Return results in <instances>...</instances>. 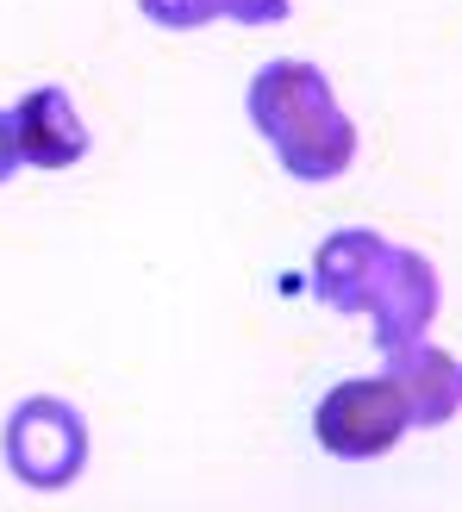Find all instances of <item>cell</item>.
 <instances>
[{"mask_svg":"<svg viewBox=\"0 0 462 512\" xmlns=\"http://www.w3.org/2000/svg\"><path fill=\"white\" fill-rule=\"evenodd\" d=\"M244 107H250L256 138L275 150V163L294 182H338L356 163V119L344 113L325 69L300 57H275L250 75Z\"/></svg>","mask_w":462,"mask_h":512,"instance_id":"6da1fadb","label":"cell"},{"mask_svg":"<svg viewBox=\"0 0 462 512\" xmlns=\"http://www.w3.org/2000/svg\"><path fill=\"white\" fill-rule=\"evenodd\" d=\"M0 456H7V475L32 494H63L82 481L88 469V419L75 413L57 394H32L7 413L0 431Z\"/></svg>","mask_w":462,"mask_h":512,"instance_id":"7a4b0ae2","label":"cell"},{"mask_svg":"<svg viewBox=\"0 0 462 512\" xmlns=\"http://www.w3.org/2000/svg\"><path fill=\"white\" fill-rule=\"evenodd\" d=\"M406 431H413V419H406V400L388 375H344L313 406V438L338 463H375Z\"/></svg>","mask_w":462,"mask_h":512,"instance_id":"3957f363","label":"cell"},{"mask_svg":"<svg viewBox=\"0 0 462 512\" xmlns=\"http://www.w3.org/2000/svg\"><path fill=\"white\" fill-rule=\"evenodd\" d=\"M356 313H369L381 350L425 338L431 319H438V269H431L425 256L400 250V244H381L363 294H356Z\"/></svg>","mask_w":462,"mask_h":512,"instance_id":"277c9868","label":"cell"},{"mask_svg":"<svg viewBox=\"0 0 462 512\" xmlns=\"http://www.w3.org/2000/svg\"><path fill=\"white\" fill-rule=\"evenodd\" d=\"M13 119V144H19V163L25 169H75L88 157V119L75 113V100L63 88H32L19 94V107H7Z\"/></svg>","mask_w":462,"mask_h":512,"instance_id":"5b68a950","label":"cell"},{"mask_svg":"<svg viewBox=\"0 0 462 512\" xmlns=\"http://www.w3.org/2000/svg\"><path fill=\"white\" fill-rule=\"evenodd\" d=\"M381 375L400 388L406 419H413V425H444V419L462 413V363L450 350H438V344H425V338L394 344Z\"/></svg>","mask_w":462,"mask_h":512,"instance_id":"8992f818","label":"cell"},{"mask_svg":"<svg viewBox=\"0 0 462 512\" xmlns=\"http://www.w3.org/2000/svg\"><path fill=\"white\" fill-rule=\"evenodd\" d=\"M381 232H363V225H344V232H331L319 244V263H313V281H319V300L338 306V313H356V294H363V281L381 256Z\"/></svg>","mask_w":462,"mask_h":512,"instance_id":"52a82bcc","label":"cell"},{"mask_svg":"<svg viewBox=\"0 0 462 512\" xmlns=\"http://www.w3.org/2000/svg\"><path fill=\"white\" fill-rule=\"evenodd\" d=\"M138 13L163 32H194V25H213L225 13V0H138Z\"/></svg>","mask_w":462,"mask_h":512,"instance_id":"ba28073f","label":"cell"},{"mask_svg":"<svg viewBox=\"0 0 462 512\" xmlns=\"http://www.w3.org/2000/svg\"><path fill=\"white\" fill-rule=\"evenodd\" d=\"M294 13V0H225V19L238 25H281Z\"/></svg>","mask_w":462,"mask_h":512,"instance_id":"9c48e42d","label":"cell"},{"mask_svg":"<svg viewBox=\"0 0 462 512\" xmlns=\"http://www.w3.org/2000/svg\"><path fill=\"white\" fill-rule=\"evenodd\" d=\"M13 169H25V163H19V144H13V119H7V107H0V182H7Z\"/></svg>","mask_w":462,"mask_h":512,"instance_id":"30bf717a","label":"cell"}]
</instances>
